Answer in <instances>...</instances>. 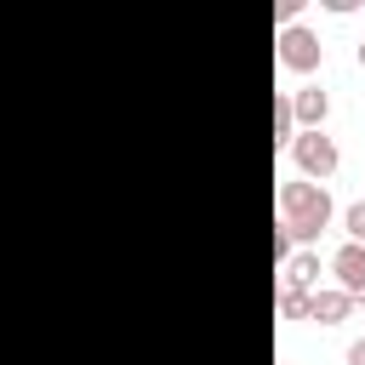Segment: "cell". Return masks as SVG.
<instances>
[{"mask_svg": "<svg viewBox=\"0 0 365 365\" xmlns=\"http://www.w3.org/2000/svg\"><path fill=\"white\" fill-rule=\"evenodd\" d=\"M279 63L291 68V74H314L319 63H325V46H319V34L314 29H302V23H291V29H279Z\"/></svg>", "mask_w": 365, "mask_h": 365, "instance_id": "cell-3", "label": "cell"}, {"mask_svg": "<svg viewBox=\"0 0 365 365\" xmlns=\"http://www.w3.org/2000/svg\"><path fill=\"white\" fill-rule=\"evenodd\" d=\"M302 6H308V0H279V6H274V23H279V29H291V23L302 17Z\"/></svg>", "mask_w": 365, "mask_h": 365, "instance_id": "cell-10", "label": "cell"}, {"mask_svg": "<svg viewBox=\"0 0 365 365\" xmlns=\"http://www.w3.org/2000/svg\"><path fill=\"white\" fill-rule=\"evenodd\" d=\"M331 279L348 302H365V245H336L331 257Z\"/></svg>", "mask_w": 365, "mask_h": 365, "instance_id": "cell-5", "label": "cell"}, {"mask_svg": "<svg viewBox=\"0 0 365 365\" xmlns=\"http://www.w3.org/2000/svg\"><path fill=\"white\" fill-rule=\"evenodd\" d=\"M291 160H297L302 182H331L336 165H342V154H336V143H331L325 131H297V137H291Z\"/></svg>", "mask_w": 365, "mask_h": 365, "instance_id": "cell-2", "label": "cell"}, {"mask_svg": "<svg viewBox=\"0 0 365 365\" xmlns=\"http://www.w3.org/2000/svg\"><path fill=\"white\" fill-rule=\"evenodd\" d=\"M291 137H297V120H291V91H279V97H274V148H291Z\"/></svg>", "mask_w": 365, "mask_h": 365, "instance_id": "cell-8", "label": "cell"}, {"mask_svg": "<svg viewBox=\"0 0 365 365\" xmlns=\"http://www.w3.org/2000/svg\"><path fill=\"white\" fill-rule=\"evenodd\" d=\"M342 234H348V245H365V200H354L342 211Z\"/></svg>", "mask_w": 365, "mask_h": 365, "instance_id": "cell-9", "label": "cell"}, {"mask_svg": "<svg viewBox=\"0 0 365 365\" xmlns=\"http://www.w3.org/2000/svg\"><path fill=\"white\" fill-rule=\"evenodd\" d=\"M348 314H354V302H348L336 285H319V291L308 297V319H314V325H342Z\"/></svg>", "mask_w": 365, "mask_h": 365, "instance_id": "cell-7", "label": "cell"}, {"mask_svg": "<svg viewBox=\"0 0 365 365\" xmlns=\"http://www.w3.org/2000/svg\"><path fill=\"white\" fill-rule=\"evenodd\" d=\"M325 114H331V97H325L319 86L291 91V120H297V131H325Z\"/></svg>", "mask_w": 365, "mask_h": 365, "instance_id": "cell-6", "label": "cell"}, {"mask_svg": "<svg viewBox=\"0 0 365 365\" xmlns=\"http://www.w3.org/2000/svg\"><path fill=\"white\" fill-rule=\"evenodd\" d=\"M279 365H285V359H279Z\"/></svg>", "mask_w": 365, "mask_h": 365, "instance_id": "cell-14", "label": "cell"}, {"mask_svg": "<svg viewBox=\"0 0 365 365\" xmlns=\"http://www.w3.org/2000/svg\"><path fill=\"white\" fill-rule=\"evenodd\" d=\"M279 314L285 319H308V297H279Z\"/></svg>", "mask_w": 365, "mask_h": 365, "instance_id": "cell-11", "label": "cell"}, {"mask_svg": "<svg viewBox=\"0 0 365 365\" xmlns=\"http://www.w3.org/2000/svg\"><path fill=\"white\" fill-rule=\"evenodd\" d=\"M331 217H336V205H331L325 182H302V177L279 182V228L291 245H314L331 228Z\"/></svg>", "mask_w": 365, "mask_h": 365, "instance_id": "cell-1", "label": "cell"}, {"mask_svg": "<svg viewBox=\"0 0 365 365\" xmlns=\"http://www.w3.org/2000/svg\"><path fill=\"white\" fill-rule=\"evenodd\" d=\"M354 57H359V68H365V40H359V51H354Z\"/></svg>", "mask_w": 365, "mask_h": 365, "instance_id": "cell-13", "label": "cell"}, {"mask_svg": "<svg viewBox=\"0 0 365 365\" xmlns=\"http://www.w3.org/2000/svg\"><path fill=\"white\" fill-rule=\"evenodd\" d=\"M348 365H365V336H359V342H348Z\"/></svg>", "mask_w": 365, "mask_h": 365, "instance_id": "cell-12", "label": "cell"}, {"mask_svg": "<svg viewBox=\"0 0 365 365\" xmlns=\"http://www.w3.org/2000/svg\"><path fill=\"white\" fill-rule=\"evenodd\" d=\"M319 291V251H291L279 262V297H314Z\"/></svg>", "mask_w": 365, "mask_h": 365, "instance_id": "cell-4", "label": "cell"}]
</instances>
